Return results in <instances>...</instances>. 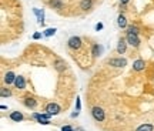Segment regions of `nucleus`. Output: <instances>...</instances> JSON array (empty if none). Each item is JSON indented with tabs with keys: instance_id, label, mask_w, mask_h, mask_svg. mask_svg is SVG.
<instances>
[{
	"instance_id": "obj_1",
	"label": "nucleus",
	"mask_w": 154,
	"mask_h": 131,
	"mask_svg": "<svg viewBox=\"0 0 154 131\" xmlns=\"http://www.w3.org/2000/svg\"><path fill=\"white\" fill-rule=\"evenodd\" d=\"M67 44H69V47L73 50H79L80 47H82V38L79 37V36H73V37L69 38V41H67Z\"/></svg>"
},
{
	"instance_id": "obj_2",
	"label": "nucleus",
	"mask_w": 154,
	"mask_h": 131,
	"mask_svg": "<svg viewBox=\"0 0 154 131\" xmlns=\"http://www.w3.org/2000/svg\"><path fill=\"white\" fill-rule=\"evenodd\" d=\"M126 38H127V43L130 44V46H133V47H138V46H140V38H138L137 34L127 32Z\"/></svg>"
},
{
	"instance_id": "obj_3",
	"label": "nucleus",
	"mask_w": 154,
	"mask_h": 131,
	"mask_svg": "<svg viewBox=\"0 0 154 131\" xmlns=\"http://www.w3.org/2000/svg\"><path fill=\"white\" fill-rule=\"evenodd\" d=\"M33 117L38 121V123H40V124H43V126H47V124H50L49 118L51 117V114H49V113H46V114H37V113H34Z\"/></svg>"
},
{
	"instance_id": "obj_4",
	"label": "nucleus",
	"mask_w": 154,
	"mask_h": 131,
	"mask_svg": "<svg viewBox=\"0 0 154 131\" xmlns=\"http://www.w3.org/2000/svg\"><path fill=\"white\" fill-rule=\"evenodd\" d=\"M91 113H93V117L96 121H103L104 120V111H103V108H100V107H93V110H91Z\"/></svg>"
},
{
	"instance_id": "obj_5",
	"label": "nucleus",
	"mask_w": 154,
	"mask_h": 131,
	"mask_svg": "<svg viewBox=\"0 0 154 131\" xmlns=\"http://www.w3.org/2000/svg\"><path fill=\"white\" fill-rule=\"evenodd\" d=\"M60 105L59 104H56V103H50V104H47V107H46V111L49 113V114H51V115H56V114H59L60 113Z\"/></svg>"
},
{
	"instance_id": "obj_6",
	"label": "nucleus",
	"mask_w": 154,
	"mask_h": 131,
	"mask_svg": "<svg viewBox=\"0 0 154 131\" xmlns=\"http://www.w3.org/2000/svg\"><path fill=\"white\" fill-rule=\"evenodd\" d=\"M107 63L110 66H113V67H124V66H127V60L126 59H121V57H119V59H110Z\"/></svg>"
},
{
	"instance_id": "obj_7",
	"label": "nucleus",
	"mask_w": 154,
	"mask_h": 131,
	"mask_svg": "<svg viewBox=\"0 0 154 131\" xmlns=\"http://www.w3.org/2000/svg\"><path fill=\"white\" fill-rule=\"evenodd\" d=\"M127 38H123L121 37L120 40H119V44H117V53L119 54H124L126 53V49H127Z\"/></svg>"
},
{
	"instance_id": "obj_8",
	"label": "nucleus",
	"mask_w": 154,
	"mask_h": 131,
	"mask_svg": "<svg viewBox=\"0 0 154 131\" xmlns=\"http://www.w3.org/2000/svg\"><path fill=\"white\" fill-rule=\"evenodd\" d=\"M93 0H82V3H80V9L82 10H84V11H87V10H90L91 7H93Z\"/></svg>"
},
{
	"instance_id": "obj_9",
	"label": "nucleus",
	"mask_w": 154,
	"mask_h": 131,
	"mask_svg": "<svg viewBox=\"0 0 154 131\" xmlns=\"http://www.w3.org/2000/svg\"><path fill=\"white\" fill-rule=\"evenodd\" d=\"M117 26L120 29H126L127 27V19L124 14H119V17H117Z\"/></svg>"
},
{
	"instance_id": "obj_10",
	"label": "nucleus",
	"mask_w": 154,
	"mask_h": 131,
	"mask_svg": "<svg viewBox=\"0 0 154 131\" xmlns=\"http://www.w3.org/2000/svg\"><path fill=\"white\" fill-rule=\"evenodd\" d=\"M14 86H16L17 88L23 90V88L26 87V81H24V77L17 76V77H16V80H14Z\"/></svg>"
},
{
	"instance_id": "obj_11",
	"label": "nucleus",
	"mask_w": 154,
	"mask_h": 131,
	"mask_svg": "<svg viewBox=\"0 0 154 131\" xmlns=\"http://www.w3.org/2000/svg\"><path fill=\"white\" fill-rule=\"evenodd\" d=\"M144 67H146V61L144 60H136L133 63V70H136V71L144 70Z\"/></svg>"
},
{
	"instance_id": "obj_12",
	"label": "nucleus",
	"mask_w": 154,
	"mask_h": 131,
	"mask_svg": "<svg viewBox=\"0 0 154 131\" xmlns=\"http://www.w3.org/2000/svg\"><path fill=\"white\" fill-rule=\"evenodd\" d=\"M33 11H34V14L37 16L38 24H42V26H43V24H44V11L43 10H38V9H33Z\"/></svg>"
},
{
	"instance_id": "obj_13",
	"label": "nucleus",
	"mask_w": 154,
	"mask_h": 131,
	"mask_svg": "<svg viewBox=\"0 0 154 131\" xmlns=\"http://www.w3.org/2000/svg\"><path fill=\"white\" fill-rule=\"evenodd\" d=\"M14 80H16L14 73H13V71H7L6 76H5V81L7 83V84H11V83H14Z\"/></svg>"
},
{
	"instance_id": "obj_14",
	"label": "nucleus",
	"mask_w": 154,
	"mask_h": 131,
	"mask_svg": "<svg viewBox=\"0 0 154 131\" xmlns=\"http://www.w3.org/2000/svg\"><path fill=\"white\" fill-rule=\"evenodd\" d=\"M10 118L13 121H17V123H19V121L23 120V114L22 113H19V111H13V113L10 114Z\"/></svg>"
},
{
	"instance_id": "obj_15",
	"label": "nucleus",
	"mask_w": 154,
	"mask_h": 131,
	"mask_svg": "<svg viewBox=\"0 0 154 131\" xmlns=\"http://www.w3.org/2000/svg\"><path fill=\"white\" fill-rule=\"evenodd\" d=\"M49 5L53 9H61L63 7V2L61 0H49Z\"/></svg>"
},
{
	"instance_id": "obj_16",
	"label": "nucleus",
	"mask_w": 154,
	"mask_h": 131,
	"mask_svg": "<svg viewBox=\"0 0 154 131\" xmlns=\"http://www.w3.org/2000/svg\"><path fill=\"white\" fill-rule=\"evenodd\" d=\"M24 104H26V105H27V107H30V108H34V107H36V100H34V98H32V97H27L26 98V100H24Z\"/></svg>"
},
{
	"instance_id": "obj_17",
	"label": "nucleus",
	"mask_w": 154,
	"mask_h": 131,
	"mask_svg": "<svg viewBox=\"0 0 154 131\" xmlns=\"http://www.w3.org/2000/svg\"><path fill=\"white\" fill-rule=\"evenodd\" d=\"M56 32H57V30H56L54 27H49V29H46V30H44L43 36H46V37H51V36H54L56 34Z\"/></svg>"
},
{
	"instance_id": "obj_18",
	"label": "nucleus",
	"mask_w": 154,
	"mask_h": 131,
	"mask_svg": "<svg viewBox=\"0 0 154 131\" xmlns=\"http://www.w3.org/2000/svg\"><path fill=\"white\" fill-rule=\"evenodd\" d=\"M101 51H103V47H101L100 44H94L93 46V56L97 57V56L101 54Z\"/></svg>"
},
{
	"instance_id": "obj_19",
	"label": "nucleus",
	"mask_w": 154,
	"mask_h": 131,
	"mask_svg": "<svg viewBox=\"0 0 154 131\" xmlns=\"http://www.w3.org/2000/svg\"><path fill=\"white\" fill-rule=\"evenodd\" d=\"M154 127L151 124H143V126H140L136 131H153Z\"/></svg>"
},
{
	"instance_id": "obj_20",
	"label": "nucleus",
	"mask_w": 154,
	"mask_h": 131,
	"mask_svg": "<svg viewBox=\"0 0 154 131\" xmlns=\"http://www.w3.org/2000/svg\"><path fill=\"white\" fill-rule=\"evenodd\" d=\"M56 69H57L59 71L64 70V69H66V63H64L63 60H57L56 61Z\"/></svg>"
},
{
	"instance_id": "obj_21",
	"label": "nucleus",
	"mask_w": 154,
	"mask_h": 131,
	"mask_svg": "<svg viewBox=\"0 0 154 131\" xmlns=\"http://www.w3.org/2000/svg\"><path fill=\"white\" fill-rule=\"evenodd\" d=\"M0 94H2V97H10L11 91L7 90V88H2V90H0Z\"/></svg>"
},
{
	"instance_id": "obj_22",
	"label": "nucleus",
	"mask_w": 154,
	"mask_h": 131,
	"mask_svg": "<svg viewBox=\"0 0 154 131\" xmlns=\"http://www.w3.org/2000/svg\"><path fill=\"white\" fill-rule=\"evenodd\" d=\"M127 32H128V33H134V34H138V33H140V29H138L137 26H130V27L127 29Z\"/></svg>"
},
{
	"instance_id": "obj_23",
	"label": "nucleus",
	"mask_w": 154,
	"mask_h": 131,
	"mask_svg": "<svg viewBox=\"0 0 154 131\" xmlns=\"http://www.w3.org/2000/svg\"><path fill=\"white\" fill-rule=\"evenodd\" d=\"M33 38H34V40H38V38H42V33H34V34H33Z\"/></svg>"
},
{
	"instance_id": "obj_24",
	"label": "nucleus",
	"mask_w": 154,
	"mask_h": 131,
	"mask_svg": "<svg viewBox=\"0 0 154 131\" xmlns=\"http://www.w3.org/2000/svg\"><path fill=\"white\" fill-rule=\"evenodd\" d=\"M61 131H73V128L70 126H64L63 128H61Z\"/></svg>"
},
{
	"instance_id": "obj_25",
	"label": "nucleus",
	"mask_w": 154,
	"mask_h": 131,
	"mask_svg": "<svg viewBox=\"0 0 154 131\" xmlns=\"http://www.w3.org/2000/svg\"><path fill=\"white\" fill-rule=\"evenodd\" d=\"M101 29H103V23H97V24H96V30L99 32V30H101Z\"/></svg>"
},
{
	"instance_id": "obj_26",
	"label": "nucleus",
	"mask_w": 154,
	"mask_h": 131,
	"mask_svg": "<svg viewBox=\"0 0 154 131\" xmlns=\"http://www.w3.org/2000/svg\"><path fill=\"white\" fill-rule=\"evenodd\" d=\"M77 111H80V108H82V103H80V98H77Z\"/></svg>"
},
{
	"instance_id": "obj_27",
	"label": "nucleus",
	"mask_w": 154,
	"mask_h": 131,
	"mask_svg": "<svg viewBox=\"0 0 154 131\" xmlns=\"http://www.w3.org/2000/svg\"><path fill=\"white\" fill-rule=\"evenodd\" d=\"M127 3H128V0H120V5L121 6H126Z\"/></svg>"
},
{
	"instance_id": "obj_28",
	"label": "nucleus",
	"mask_w": 154,
	"mask_h": 131,
	"mask_svg": "<svg viewBox=\"0 0 154 131\" xmlns=\"http://www.w3.org/2000/svg\"><path fill=\"white\" fill-rule=\"evenodd\" d=\"M77 115H79V111H76V113H73V114H72V117H73V118H74V117H77Z\"/></svg>"
}]
</instances>
